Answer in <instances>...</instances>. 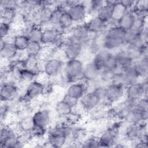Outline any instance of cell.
<instances>
[{
	"label": "cell",
	"instance_id": "2",
	"mask_svg": "<svg viewBox=\"0 0 148 148\" xmlns=\"http://www.w3.org/2000/svg\"><path fill=\"white\" fill-rule=\"evenodd\" d=\"M84 63L79 58L67 60L64 65L62 77L68 84L83 80Z\"/></svg>",
	"mask_w": 148,
	"mask_h": 148
},
{
	"label": "cell",
	"instance_id": "18",
	"mask_svg": "<svg viewBox=\"0 0 148 148\" xmlns=\"http://www.w3.org/2000/svg\"><path fill=\"white\" fill-rule=\"evenodd\" d=\"M117 2V1H105L103 5L98 11L97 16L106 24L110 23L113 8Z\"/></svg>",
	"mask_w": 148,
	"mask_h": 148
},
{
	"label": "cell",
	"instance_id": "17",
	"mask_svg": "<svg viewBox=\"0 0 148 148\" xmlns=\"http://www.w3.org/2000/svg\"><path fill=\"white\" fill-rule=\"evenodd\" d=\"M18 53V51L17 50L13 42H7L3 39H1V58L12 61L16 58Z\"/></svg>",
	"mask_w": 148,
	"mask_h": 148
},
{
	"label": "cell",
	"instance_id": "13",
	"mask_svg": "<svg viewBox=\"0 0 148 148\" xmlns=\"http://www.w3.org/2000/svg\"><path fill=\"white\" fill-rule=\"evenodd\" d=\"M88 91L87 82L84 80L68 84L65 94L69 97L79 101L83 95Z\"/></svg>",
	"mask_w": 148,
	"mask_h": 148
},
{
	"label": "cell",
	"instance_id": "12",
	"mask_svg": "<svg viewBox=\"0 0 148 148\" xmlns=\"http://www.w3.org/2000/svg\"><path fill=\"white\" fill-rule=\"evenodd\" d=\"M101 103L100 100L91 91L86 92L79 101V106L85 112L94 111Z\"/></svg>",
	"mask_w": 148,
	"mask_h": 148
},
{
	"label": "cell",
	"instance_id": "31",
	"mask_svg": "<svg viewBox=\"0 0 148 148\" xmlns=\"http://www.w3.org/2000/svg\"><path fill=\"white\" fill-rule=\"evenodd\" d=\"M106 84H99L95 86L91 90L92 91L100 100L102 103L107 104L106 102Z\"/></svg>",
	"mask_w": 148,
	"mask_h": 148
},
{
	"label": "cell",
	"instance_id": "32",
	"mask_svg": "<svg viewBox=\"0 0 148 148\" xmlns=\"http://www.w3.org/2000/svg\"><path fill=\"white\" fill-rule=\"evenodd\" d=\"M42 47L43 45L40 42L30 41L26 49V51L28 53V56H35L38 57L42 49Z\"/></svg>",
	"mask_w": 148,
	"mask_h": 148
},
{
	"label": "cell",
	"instance_id": "4",
	"mask_svg": "<svg viewBox=\"0 0 148 148\" xmlns=\"http://www.w3.org/2000/svg\"><path fill=\"white\" fill-rule=\"evenodd\" d=\"M45 90V84L35 79L26 86L20 99L29 103L31 101L44 95Z\"/></svg>",
	"mask_w": 148,
	"mask_h": 148
},
{
	"label": "cell",
	"instance_id": "3",
	"mask_svg": "<svg viewBox=\"0 0 148 148\" xmlns=\"http://www.w3.org/2000/svg\"><path fill=\"white\" fill-rule=\"evenodd\" d=\"M119 123H116L102 130L98 136L100 147H113L119 141L120 134L119 130Z\"/></svg>",
	"mask_w": 148,
	"mask_h": 148
},
{
	"label": "cell",
	"instance_id": "29",
	"mask_svg": "<svg viewBox=\"0 0 148 148\" xmlns=\"http://www.w3.org/2000/svg\"><path fill=\"white\" fill-rule=\"evenodd\" d=\"M127 10H128L121 3L120 1H117L113 8L111 23L116 24Z\"/></svg>",
	"mask_w": 148,
	"mask_h": 148
},
{
	"label": "cell",
	"instance_id": "34",
	"mask_svg": "<svg viewBox=\"0 0 148 148\" xmlns=\"http://www.w3.org/2000/svg\"><path fill=\"white\" fill-rule=\"evenodd\" d=\"M80 146L86 148L100 147L98 136H90L86 137L80 144Z\"/></svg>",
	"mask_w": 148,
	"mask_h": 148
},
{
	"label": "cell",
	"instance_id": "8",
	"mask_svg": "<svg viewBox=\"0 0 148 148\" xmlns=\"http://www.w3.org/2000/svg\"><path fill=\"white\" fill-rule=\"evenodd\" d=\"M20 88L17 83L11 81L2 82L0 96L2 102H14L18 97Z\"/></svg>",
	"mask_w": 148,
	"mask_h": 148
},
{
	"label": "cell",
	"instance_id": "6",
	"mask_svg": "<svg viewBox=\"0 0 148 148\" xmlns=\"http://www.w3.org/2000/svg\"><path fill=\"white\" fill-rule=\"evenodd\" d=\"M106 102L108 105L118 103L125 98V87L121 83L110 82L106 84Z\"/></svg>",
	"mask_w": 148,
	"mask_h": 148
},
{
	"label": "cell",
	"instance_id": "27",
	"mask_svg": "<svg viewBox=\"0 0 148 148\" xmlns=\"http://www.w3.org/2000/svg\"><path fill=\"white\" fill-rule=\"evenodd\" d=\"M135 18V16L132 10H127L116 24L125 31L129 30L132 28Z\"/></svg>",
	"mask_w": 148,
	"mask_h": 148
},
{
	"label": "cell",
	"instance_id": "36",
	"mask_svg": "<svg viewBox=\"0 0 148 148\" xmlns=\"http://www.w3.org/2000/svg\"><path fill=\"white\" fill-rule=\"evenodd\" d=\"M134 106L136 109L142 112H147L148 102L147 97H143L139 100L134 102Z\"/></svg>",
	"mask_w": 148,
	"mask_h": 148
},
{
	"label": "cell",
	"instance_id": "30",
	"mask_svg": "<svg viewBox=\"0 0 148 148\" xmlns=\"http://www.w3.org/2000/svg\"><path fill=\"white\" fill-rule=\"evenodd\" d=\"M47 128L34 125L31 130L28 132L31 138L39 140L43 138L47 133Z\"/></svg>",
	"mask_w": 148,
	"mask_h": 148
},
{
	"label": "cell",
	"instance_id": "20",
	"mask_svg": "<svg viewBox=\"0 0 148 148\" xmlns=\"http://www.w3.org/2000/svg\"><path fill=\"white\" fill-rule=\"evenodd\" d=\"M112 54L110 51L102 49L94 54L91 61L99 69L102 71Z\"/></svg>",
	"mask_w": 148,
	"mask_h": 148
},
{
	"label": "cell",
	"instance_id": "25",
	"mask_svg": "<svg viewBox=\"0 0 148 148\" xmlns=\"http://www.w3.org/2000/svg\"><path fill=\"white\" fill-rule=\"evenodd\" d=\"M73 108L67 102L61 99L58 101L55 105L56 114L62 119H66L73 112Z\"/></svg>",
	"mask_w": 148,
	"mask_h": 148
},
{
	"label": "cell",
	"instance_id": "19",
	"mask_svg": "<svg viewBox=\"0 0 148 148\" xmlns=\"http://www.w3.org/2000/svg\"><path fill=\"white\" fill-rule=\"evenodd\" d=\"M139 76L133 67H132L120 72V82L125 87L139 81Z\"/></svg>",
	"mask_w": 148,
	"mask_h": 148
},
{
	"label": "cell",
	"instance_id": "7",
	"mask_svg": "<svg viewBox=\"0 0 148 148\" xmlns=\"http://www.w3.org/2000/svg\"><path fill=\"white\" fill-rule=\"evenodd\" d=\"M43 28L40 43L43 46H58L62 36L65 34L57 26H49Z\"/></svg>",
	"mask_w": 148,
	"mask_h": 148
},
{
	"label": "cell",
	"instance_id": "22",
	"mask_svg": "<svg viewBox=\"0 0 148 148\" xmlns=\"http://www.w3.org/2000/svg\"><path fill=\"white\" fill-rule=\"evenodd\" d=\"M142 43H147L143 42L142 38V32H138L132 29L126 31L125 35V45L127 47H134Z\"/></svg>",
	"mask_w": 148,
	"mask_h": 148
},
{
	"label": "cell",
	"instance_id": "26",
	"mask_svg": "<svg viewBox=\"0 0 148 148\" xmlns=\"http://www.w3.org/2000/svg\"><path fill=\"white\" fill-rule=\"evenodd\" d=\"M30 40L24 33H16L13 36V43L18 51L26 50Z\"/></svg>",
	"mask_w": 148,
	"mask_h": 148
},
{
	"label": "cell",
	"instance_id": "11",
	"mask_svg": "<svg viewBox=\"0 0 148 148\" xmlns=\"http://www.w3.org/2000/svg\"><path fill=\"white\" fill-rule=\"evenodd\" d=\"M75 23L81 24L86 21L88 16L84 1H77L67 9Z\"/></svg>",
	"mask_w": 148,
	"mask_h": 148
},
{
	"label": "cell",
	"instance_id": "14",
	"mask_svg": "<svg viewBox=\"0 0 148 148\" xmlns=\"http://www.w3.org/2000/svg\"><path fill=\"white\" fill-rule=\"evenodd\" d=\"M34 125L47 128L51 122V114L47 108H41L35 111L32 114Z\"/></svg>",
	"mask_w": 148,
	"mask_h": 148
},
{
	"label": "cell",
	"instance_id": "24",
	"mask_svg": "<svg viewBox=\"0 0 148 148\" xmlns=\"http://www.w3.org/2000/svg\"><path fill=\"white\" fill-rule=\"evenodd\" d=\"M75 23L67 10H65L61 14L57 26L62 30L64 34L68 31H71L74 26Z\"/></svg>",
	"mask_w": 148,
	"mask_h": 148
},
{
	"label": "cell",
	"instance_id": "33",
	"mask_svg": "<svg viewBox=\"0 0 148 148\" xmlns=\"http://www.w3.org/2000/svg\"><path fill=\"white\" fill-rule=\"evenodd\" d=\"M18 124L23 132H29L34 125L32 119V115H27L23 117L20 121H18Z\"/></svg>",
	"mask_w": 148,
	"mask_h": 148
},
{
	"label": "cell",
	"instance_id": "38",
	"mask_svg": "<svg viewBox=\"0 0 148 148\" xmlns=\"http://www.w3.org/2000/svg\"><path fill=\"white\" fill-rule=\"evenodd\" d=\"M121 3L128 10H132L135 5L136 2L135 1H130V0H125V1H120Z\"/></svg>",
	"mask_w": 148,
	"mask_h": 148
},
{
	"label": "cell",
	"instance_id": "37",
	"mask_svg": "<svg viewBox=\"0 0 148 148\" xmlns=\"http://www.w3.org/2000/svg\"><path fill=\"white\" fill-rule=\"evenodd\" d=\"M61 99H63L66 102H67L69 105H70L73 108V109H74L75 107H76L79 103L78 100H76V99L69 97V95H66V94H65V95L62 97V98Z\"/></svg>",
	"mask_w": 148,
	"mask_h": 148
},
{
	"label": "cell",
	"instance_id": "28",
	"mask_svg": "<svg viewBox=\"0 0 148 148\" xmlns=\"http://www.w3.org/2000/svg\"><path fill=\"white\" fill-rule=\"evenodd\" d=\"M88 16H95L104 3V1L92 0L85 2Z\"/></svg>",
	"mask_w": 148,
	"mask_h": 148
},
{
	"label": "cell",
	"instance_id": "35",
	"mask_svg": "<svg viewBox=\"0 0 148 148\" xmlns=\"http://www.w3.org/2000/svg\"><path fill=\"white\" fill-rule=\"evenodd\" d=\"M12 28L11 24L5 22L1 21L0 24V36L1 39H4L12 34Z\"/></svg>",
	"mask_w": 148,
	"mask_h": 148
},
{
	"label": "cell",
	"instance_id": "21",
	"mask_svg": "<svg viewBox=\"0 0 148 148\" xmlns=\"http://www.w3.org/2000/svg\"><path fill=\"white\" fill-rule=\"evenodd\" d=\"M133 67L139 75L140 79L147 78L148 73L147 55H145L135 60L133 64Z\"/></svg>",
	"mask_w": 148,
	"mask_h": 148
},
{
	"label": "cell",
	"instance_id": "10",
	"mask_svg": "<svg viewBox=\"0 0 148 148\" xmlns=\"http://www.w3.org/2000/svg\"><path fill=\"white\" fill-rule=\"evenodd\" d=\"M69 35L74 41L86 46L94 34L90 32L84 23L76 24L71 30Z\"/></svg>",
	"mask_w": 148,
	"mask_h": 148
},
{
	"label": "cell",
	"instance_id": "5",
	"mask_svg": "<svg viewBox=\"0 0 148 148\" xmlns=\"http://www.w3.org/2000/svg\"><path fill=\"white\" fill-rule=\"evenodd\" d=\"M147 78L142 79L125 87V98L132 102H135L143 97H147Z\"/></svg>",
	"mask_w": 148,
	"mask_h": 148
},
{
	"label": "cell",
	"instance_id": "1",
	"mask_svg": "<svg viewBox=\"0 0 148 148\" xmlns=\"http://www.w3.org/2000/svg\"><path fill=\"white\" fill-rule=\"evenodd\" d=\"M126 31L115 23L108 24L105 31L103 49L113 53L125 46Z\"/></svg>",
	"mask_w": 148,
	"mask_h": 148
},
{
	"label": "cell",
	"instance_id": "23",
	"mask_svg": "<svg viewBox=\"0 0 148 148\" xmlns=\"http://www.w3.org/2000/svg\"><path fill=\"white\" fill-rule=\"evenodd\" d=\"M43 28L40 25H32L26 27L22 33H24L28 36L30 41L41 42Z\"/></svg>",
	"mask_w": 148,
	"mask_h": 148
},
{
	"label": "cell",
	"instance_id": "9",
	"mask_svg": "<svg viewBox=\"0 0 148 148\" xmlns=\"http://www.w3.org/2000/svg\"><path fill=\"white\" fill-rule=\"evenodd\" d=\"M65 63L64 61L58 57H53L46 60L44 73L50 79L58 78L62 75Z\"/></svg>",
	"mask_w": 148,
	"mask_h": 148
},
{
	"label": "cell",
	"instance_id": "15",
	"mask_svg": "<svg viewBox=\"0 0 148 148\" xmlns=\"http://www.w3.org/2000/svg\"><path fill=\"white\" fill-rule=\"evenodd\" d=\"M101 72L102 71L99 69L94 65L92 61L87 62L84 63V65L83 72V80H85L88 83L101 81L100 76Z\"/></svg>",
	"mask_w": 148,
	"mask_h": 148
},
{
	"label": "cell",
	"instance_id": "16",
	"mask_svg": "<svg viewBox=\"0 0 148 148\" xmlns=\"http://www.w3.org/2000/svg\"><path fill=\"white\" fill-rule=\"evenodd\" d=\"M85 24L90 32L94 35L104 32L108 27V24L97 15L90 16Z\"/></svg>",
	"mask_w": 148,
	"mask_h": 148
}]
</instances>
